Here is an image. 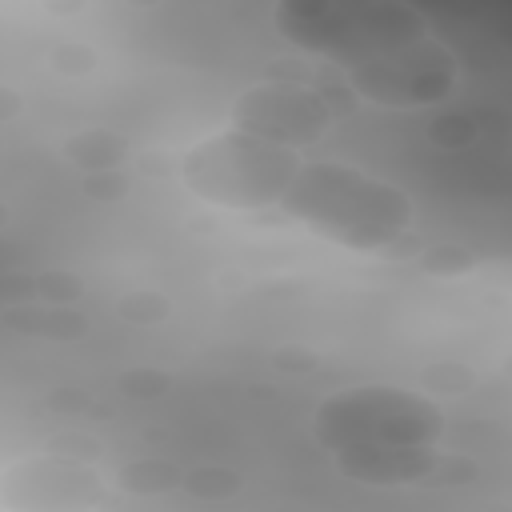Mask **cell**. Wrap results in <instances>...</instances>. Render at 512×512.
<instances>
[{"mask_svg":"<svg viewBox=\"0 0 512 512\" xmlns=\"http://www.w3.org/2000/svg\"><path fill=\"white\" fill-rule=\"evenodd\" d=\"M280 212L348 252H392L416 224V204L400 184L344 160H304Z\"/></svg>","mask_w":512,"mask_h":512,"instance_id":"cell-1","label":"cell"},{"mask_svg":"<svg viewBox=\"0 0 512 512\" xmlns=\"http://www.w3.org/2000/svg\"><path fill=\"white\" fill-rule=\"evenodd\" d=\"M272 24L292 48L344 72L432 32L428 16L404 0H280Z\"/></svg>","mask_w":512,"mask_h":512,"instance_id":"cell-2","label":"cell"},{"mask_svg":"<svg viewBox=\"0 0 512 512\" xmlns=\"http://www.w3.org/2000/svg\"><path fill=\"white\" fill-rule=\"evenodd\" d=\"M444 432V408L424 388L400 384H352L324 396L312 412V436L328 456L360 448H440Z\"/></svg>","mask_w":512,"mask_h":512,"instance_id":"cell-3","label":"cell"},{"mask_svg":"<svg viewBox=\"0 0 512 512\" xmlns=\"http://www.w3.org/2000/svg\"><path fill=\"white\" fill-rule=\"evenodd\" d=\"M296 168H300L296 152L256 140L248 132L224 128L184 152L180 180L196 200H204L212 208L256 212V208L280 204Z\"/></svg>","mask_w":512,"mask_h":512,"instance_id":"cell-4","label":"cell"},{"mask_svg":"<svg viewBox=\"0 0 512 512\" xmlns=\"http://www.w3.org/2000/svg\"><path fill=\"white\" fill-rule=\"evenodd\" d=\"M344 76H348V88L364 104L412 112V108L444 104L456 92L460 64H456V52L428 32V36L400 44V48H392L368 64L348 68Z\"/></svg>","mask_w":512,"mask_h":512,"instance_id":"cell-5","label":"cell"},{"mask_svg":"<svg viewBox=\"0 0 512 512\" xmlns=\"http://www.w3.org/2000/svg\"><path fill=\"white\" fill-rule=\"evenodd\" d=\"M332 100L304 80H264L244 88L228 108V128L268 140L276 148H304L332 128Z\"/></svg>","mask_w":512,"mask_h":512,"instance_id":"cell-6","label":"cell"},{"mask_svg":"<svg viewBox=\"0 0 512 512\" xmlns=\"http://www.w3.org/2000/svg\"><path fill=\"white\" fill-rule=\"evenodd\" d=\"M108 500V484L96 464H80L56 452L20 456L0 472L4 512H96Z\"/></svg>","mask_w":512,"mask_h":512,"instance_id":"cell-7","label":"cell"},{"mask_svg":"<svg viewBox=\"0 0 512 512\" xmlns=\"http://www.w3.org/2000/svg\"><path fill=\"white\" fill-rule=\"evenodd\" d=\"M336 472L364 488H412V484H468L476 464L444 448H360L336 452Z\"/></svg>","mask_w":512,"mask_h":512,"instance_id":"cell-8","label":"cell"},{"mask_svg":"<svg viewBox=\"0 0 512 512\" xmlns=\"http://www.w3.org/2000/svg\"><path fill=\"white\" fill-rule=\"evenodd\" d=\"M4 324L12 332L52 340V344H72L88 336V320L68 304H16V308H4Z\"/></svg>","mask_w":512,"mask_h":512,"instance_id":"cell-9","label":"cell"},{"mask_svg":"<svg viewBox=\"0 0 512 512\" xmlns=\"http://www.w3.org/2000/svg\"><path fill=\"white\" fill-rule=\"evenodd\" d=\"M64 156L80 172H88V176H96V172H120V164L128 160V140L120 132H112V128H84V132H76V136L64 140Z\"/></svg>","mask_w":512,"mask_h":512,"instance_id":"cell-10","label":"cell"},{"mask_svg":"<svg viewBox=\"0 0 512 512\" xmlns=\"http://www.w3.org/2000/svg\"><path fill=\"white\" fill-rule=\"evenodd\" d=\"M180 468L176 464H168V460H132V464H124L120 468V488H128V492H136V496H156V492H172V488H180Z\"/></svg>","mask_w":512,"mask_h":512,"instance_id":"cell-11","label":"cell"},{"mask_svg":"<svg viewBox=\"0 0 512 512\" xmlns=\"http://www.w3.org/2000/svg\"><path fill=\"white\" fill-rule=\"evenodd\" d=\"M180 488H188L200 500H224V496L240 492V472L220 468V464H200V468H188L180 476Z\"/></svg>","mask_w":512,"mask_h":512,"instance_id":"cell-12","label":"cell"},{"mask_svg":"<svg viewBox=\"0 0 512 512\" xmlns=\"http://www.w3.org/2000/svg\"><path fill=\"white\" fill-rule=\"evenodd\" d=\"M168 312H172V304L156 288H132L128 296L116 300V316L128 324H160Z\"/></svg>","mask_w":512,"mask_h":512,"instance_id":"cell-13","label":"cell"},{"mask_svg":"<svg viewBox=\"0 0 512 512\" xmlns=\"http://www.w3.org/2000/svg\"><path fill=\"white\" fill-rule=\"evenodd\" d=\"M420 268L432 272V276H460V272H472L476 268V256L468 248H456V244H432L420 256Z\"/></svg>","mask_w":512,"mask_h":512,"instance_id":"cell-14","label":"cell"},{"mask_svg":"<svg viewBox=\"0 0 512 512\" xmlns=\"http://www.w3.org/2000/svg\"><path fill=\"white\" fill-rule=\"evenodd\" d=\"M84 292V280L72 272H40L32 276V296H40V304H72Z\"/></svg>","mask_w":512,"mask_h":512,"instance_id":"cell-15","label":"cell"},{"mask_svg":"<svg viewBox=\"0 0 512 512\" xmlns=\"http://www.w3.org/2000/svg\"><path fill=\"white\" fill-rule=\"evenodd\" d=\"M168 372H156V368H132V372H124L120 376V388L128 392V396H140V400H156V396H164L168 392Z\"/></svg>","mask_w":512,"mask_h":512,"instance_id":"cell-16","label":"cell"},{"mask_svg":"<svg viewBox=\"0 0 512 512\" xmlns=\"http://www.w3.org/2000/svg\"><path fill=\"white\" fill-rule=\"evenodd\" d=\"M48 452L68 456V460H80V464H92L100 456V440H92L84 432H60V436L48 440Z\"/></svg>","mask_w":512,"mask_h":512,"instance_id":"cell-17","label":"cell"},{"mask_svg":"<svg viewBox=\"0 0 512 512\" xmlns=\"http://www.w3.org/2000/svg\"><path fill=\"white\" fill-rule=\"evenodd\" d=\"M88 196L116 200L120 196V172H96V176H88Z\"/></svg>","mask_w":512,"mask_h":512,"instance_id":"cell-18","label":"cell"},{"mask_svg":"<svg viewBox=\"0 0 512 512\" xmlns=\"http://www.w3.org/2000/svg\"><path fill=\"white\" fill-rule=\"evenodd\" d=\"M20 112V96L12 88H0V120H12Z\"/></svg>","mask_w":512,"mask_h":512,"instance_id":"cell-19","label":"cell"},{"mask_svg":"<svg viewBox=\"0 0 512 512\" xmlns=\"http://www.w3.org/2000/svg\"><path fill=\"white\" fill-rule=\"evenodd\" d=\"M432 372H440L444 380H452V372H456V368H432ZM464 384H472V376H464ZM464 384H440L436 392H448V388H452V392H464Z\"/></svg>","mask_w":512,"mask_h":512,"instance_id":"cell-20","label":"cell"},{"mask_svg":"<svg viewBox=\"0 0 512 512\" xmlns=\"http://www.w3.org/2000/svg\"><path fill=\"white\" fill-rule=\"evenodd\" d=\"M4 224H8V208L0 204V228H4Z\"/></svg>","mask_w":512,"mask_h":512,"instance_id":"cell-21","label":"cell"}]
</instances>
